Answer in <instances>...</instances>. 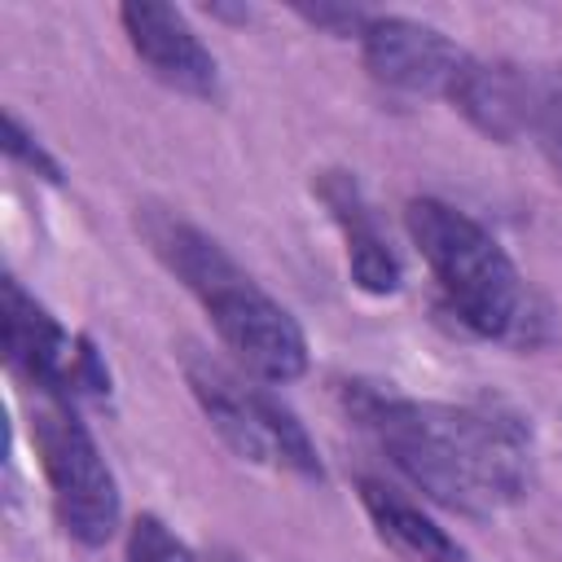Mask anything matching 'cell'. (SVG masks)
Listing matches in <instances>:
<instances>
[{"label":"cell","instance_id":"5","mask_svg":"<svg viewBox=\"0 0 562 562\" xmlns=\"http://www.w3.org/2000/svg\"><path fill=\"white\" fill-rule=\"evenodd\" d=\"M184 378H189V391L202 404L206 422L215 426V435L241 461L281 465V470H290L299 479H325L321 457H316L307 430L263 386L241 382L233 369H224L220 360H211L202 351H189L184 356Z\"/></svg>","mask_w":562,"mask_h":562},{"label":"cell","instance_id":"11","mask_svg":"<svg viewBox=\"0 0 562 562\" xmlns=\"http://www.w3.org/2000/svg\"><path fill=\"white\" fill-rule=\"evenodd\" d=\"M356 487H360V505H364L373 531L400 558H408V562H465V549L430 514H422L413 501H404L400 492H391L378 479H360Z\"/></svg>","mask_w":562,"mask_h":562},{"label":"cell","instance_id":"2","mask_svg":"<svg viewBox=\"0 0 562 562\" xmlns=\"http://www.w3.org/2000/svg\"><path fill=\"white\" fill-rule=\"evenodd\" d=\"M136 228L149 241V250L167 263V272L180 277L184 290L206 307L220 342L233 351V360L246 373H255L259 382L303 378L307 338L299 321L268 290H259L255 277L241 272L237 259L215 237L158 206H145L136 215Z\"/></svg>","mask_w":562,"mask_h":562},{"label":"cell","instance_id":"4","mask_svg":"<svg viewBox=\"0 0 562 562\" xmlns=\"http://www.w3.org/2000/svg\"><path fill=\"white\" fill-rule=\"evenodd\" d=\"M31 443L53 487V509L61 531L83 549H101L119 527V483L97 439L79 422L75 404L40 395V404L31 408Z\"/></svg>","mask_w":562,"mask_h":562},{"label":"cell","instance_id":"13","mask_svg":"<svg viewBox=\"0 0 562 562\" xmlns=\"http://www.w3.org/2000/svg\"><path fill=\"white\" fill-rule=\"evenodd\" d=\"M127 562H198V553L158 514H140L127 527Z\"/></svg>","mask_w":562,"mask_h":562},{"label":"cell","instance_id":"14","mask_svg":"<svg viewBox=\"0 0 562 562\" xmlns=\"http://www.w3.org/2000/svg\"><path fill=\"white\" fill-rule=\"evenodd\" d=\"M4 154L18 162V167H26V171H35L40 180H48V184H61V162L22 127V119L13 114V110H4Z\"/></svg>","mask_w":562,"mask_h":562},{"label":"cell","instance_id":"12","mask_svg":"<svg viewBox=\"0 0 562 562\" xmlns=\"http://www.w3.org/2000/svg\"><path fill=\"white\" fill-rule=\"evenodd\" d=\"M527 132L562 180V70H536V97L527 114Z\"/></svg>","mask_w":562,"mask_h":562},{"label":"cell","instance_id":"1","mask_svg":"<svg viewBox=\"0 0 562 562\" xmlns=\"http://www.w3.org/2000/svg\"><path fill=\"white\" fill-rule=\"evenodd\" d=\"M342 408L443 509L483 518L527 492V430L496 408L408 400L369 382H342Z\"/></svg>","mask_w":562,"mask_h":562},{"label":"cell","instance_id":"15","mask_svg":"<svg viewBox=\"0 0 562 562\" xmlns=\"http://www.w3.org/2000/svg\"><path fill=\"white\" fill-rule=\"evenodd\" d=\"M294 13H299L303 22H312V26L329 31V35H338V40H360L364 26L373 22V13L360 9V4H294Z\"/></svg>","mask_w":562,"mask_h":562},{"label":"cell","instance_id":"10","mask_svg":"<svg viewBox=\"0 0 562 562\" xmlns=\"http://www.w3.org/2000/svg\"><path fill=\"white\" fill-rule=\"evenodd\" d=\"M316 193L329 206V215L338 220V228H342L351 281L364 294H395L400 281H404V268H400V255L391 250L386 233L378 228V220H373V211H369L356 176H347V171H321Z\"/></svg>","mask_w":562,"mask_h":562},{"label":"cell","instance_id":"8","mask_svg":"<svg viewBox=\"0 0 562 562\" xmlns=\"http://www.w3.org/2000/svg\"><path fill=\"white\" fill-rule=\"evenodd\" d=\"M132 53L149 66V75L184 97H215L220 92V61L184 22L180 9L158 0H132L119 9Z\"/></svg>","mask_w":562,"mask_h":562},{"label":"cell","instance_id":"7","mask_svg":"<svg viewBox=\"0 0 562 562\" xmlns=\"http://www.w3.org/2000/svg\"><path fill=\"white\" fill-rule=\"evenodd\" d=\"M360 57L382 88L422 97H448L457 70L465 66V53L443 31L400 13H373V22L360 35Z\"/></svg>","mask_w":562,"mask_h":562},{"label":"cell","instance_id":"6","mask_svg":"<svg viewBox=\"0 0 562 562\" xmlns=\"http://www.w3.org/2000/svg\"><path fill=\"white\" fill-rule=\"evenodd\" d=\"M0 347L9 369L53 400H101L110 395V369L92 338L70 334L57 316L22 290L18 277L0 281Z\"/></svg>","mask_w":562,"mask_h":562},{"label":"cell","instance_id":"9","mask_svg":"<svg viewBox=\"0 0 562 562\" xmlns=\"http://www.w3.org/2000/svg\"><path fill=\"white\" fill-rule=\"evenodd\" d=\"M531 97H536V70L531 66L479 61V57H465V66L457 70V79L448 88L452 110H461L492 140H518L527 132Z\"/></svg>","mask_w":562,"mask_h":562},{"label":"cell","instance_id":"3","mask_svg":"<svg viewBox=\"0 0 562 562\" xmlns=\"http://www.w3.org/2000/svg\"><path fill=\"white\" fill-rule=\"evenodd\" d=\"M404 228L439 285L443 312L465 334L518 351L549 338V316L536 290L479 220L439 198H413L404 206Z\"/></svg>","mask_w":562,"mask_h":562}]
</instances>
